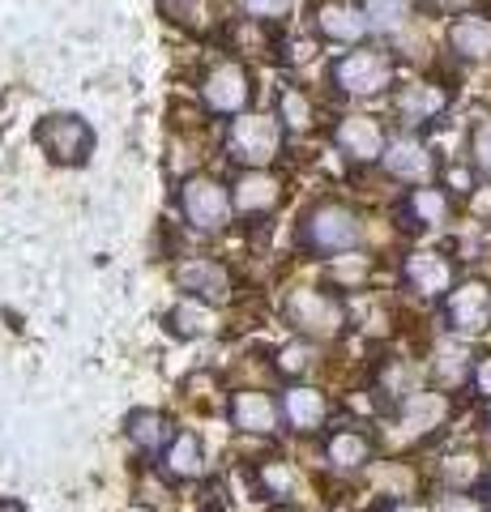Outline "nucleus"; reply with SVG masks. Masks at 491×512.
Returning a JSON list of instances; mask_svg holds the SVG:
<instances>
[{
    "mask_svg": "<svg viewBox=\"0 0 491 512\" xmlns=\"http://www.w3.org/2000/svg\"><path fill=\"white\" fill-rule=\"evenodd\" d=\"M410 214L423 227H440V222L449 218V197L440 188H415L410 192Z\"/></svg>",
    "mask_w": 491,
    "mask_h": 512,
    "instance_id": "nucleus-23",
    "label": "nucleus"
},
{
    "mask_svg": "<svg viewBox=\"0 0 491 512\" xmlns=\"http://www.w3.org/2000/svg\"><path fill=\"white\" fill-rule=\"evenodd\" d=\"M176 282L184 286V291L201 295V299L231 295V274L218 261H210V256H188V261L176 269Z\"/></svg>",
    "mask_w": 491,
    "mask_h": 512,
    "instance_id": "nucleus-11",
    "label": "nucleus"
},
{
    "mask_svg": "<svg viewBox=\"0 0 491 512\" xmlns=\"http://www.w3.org/2000/svg\"><path fill=\"white\" fill-rule=\"evenodd\" d=\"M180 210L188 218V227L197 231H218L231 214V197L218 180H205V175H193L184 188H180Z\"/></svg>",
    "mask_w": 491,
    "mask_h": 512,
    "instance_id": "nucleus-5",
    "label": "nucleus"
},
{
    "mask_svg": "<svg viewBox=\"0 0 491 512\" xmlns=\"http://www.w3.org/2000/svg\"><path fill=\"white\" fill-rule=\"evenodd\" d=\"M304 239H308V248H316V252H346V248L359 244V218L346 210V205L325 201V205H316V210L308 214Z\"/></svg>",
    "mask_w": 491,
    "mask_h": 512,
    "instance_id": "nucleus-4",
    "label": "nucleus"
},
{
    "mask_svg": "<svg viewBox=\"0 0 491 512\" xmlns=\"http://www.w3.org/2000/svg\"><path fill=\"white\" fill-rule=\"evenodd\" d=\"M0 512H22V508H13V504H0Z\"/></svg>",
    "mask_w": 491,
    "mask_h": 512,
    "instance_id": "nucleus-37",
    "label": "nucleus"
},
{
    "mask_svg": "<svg viewBox=\"0 0 491 512\" xmlns=\"http://www.w3.org/2000/svg\"><path fill=\"white\" fill-rule=\"evenodd\" d=\"M227 150L235 163H248L252 171H265V163L282 150V128L274 116H240L231 124Z\"/></svg>",
    "mask_w": 491,
    "mask_h": 512,
    "instance_id": "nucleus-2",
    "label": "nucleus"
},
{
    "mask_svg": "<svg viewBox=\"0 0 491 512\" xmlns=\"http://www.w3.org/2000/svg\"><path fill=\"white\" fill-rule=\"evenodd\" d=\"M231 423L240 427V431H252V436H269L274 431V423H278V406L269 402L265 393H257V389H248V393H235L231 397Z\"/></svg>",
    "mask_w": 491,
    "mask_h": 512,
    "instance_id": "nucleus-15",
    "label": "nucleus"
},
{
    "mask_svg": "<svg viewBox=\"0 0 491 512\" xmlns=\"http://www.w3.org/2000/svg\"><path fill=\"white\" fill-rule=\"evenodd\" d=\"M316 26H321L325 39H338V43H359L368 35V13L346 5V0H325L321 9H316Z\"/></svg>",
    "mask_w": 491,
    "mask_h": 512,
    "instance_id": "nucleus-12",
    "label": "nucleus"
},
{
    "mask_svg": "<svg viewBox=\"0 0 491 512\" xmlns=\"http://www.w3.org/2000/svg\"><path fill=\"white\" fill-rule=\"evenodd\" d=\"M278 197H282V184L269 171H244L240 180L231 184V201H235V210H240V214H265V210H274Z\"/></svg>",
    "mask_w": 491,
    "mask_h": 512,
    "instance_id": "nucleus-13",
    "label": "nucleus"
},
{
    "mask_svg": "<svg viewBox=\"0 0 491 512\" xmlns=\"http://www.w3.org/2000/svg\"><path fill=\"white\" fill-rule=\"evenodd\" d=\"M325 457L334 470H359L363 461L372 457V444H368V436H359V431H338V436L329 440Z\"/></svg>",
    "mask_w": 491,
    "mask_h": 512,
    "instance_id": "nucleus-19",
    "label": "nucleus"
},
{
    "mask_svg": "<svg viewBox=\"0 0 491 512\" xmlns=\"http://www.w3.org/2000/svg\"><path fill=\"white\" fill-rule=\"evenodd\" d=\"M363 13H368V22L376 30H393V26L406 22L410 0H363Z\"/></svg>",
    "mask_w": 491,
    "mask_h": 512,
    "instance_id": "nucleus-27",
    "label": "nucleus"
},
{
    "mask_svg": "<svg viewBox=\"0 0 491 512\" xmlns=\"http://www.w3.org/2000/svg\"><path fill=\"white\" fill-rule=\"evenodd\" d=\"M449 47L462 60H491V18L483 13H462L449 26Z\"/></svg>",
    "mask_w": 491,
    "mask_h": 512,
    "instance_id": "nucleus-14",
    "label": "nucleus"
},
{
    "mask_svg": "<svg viewBox=\"0 0 491 512\" xmlns=\"http://www.w3.org/2000/svg\"><path fill=\"white\" fill-rule=\"evenodd\" d=\"M470 163H474V171H479L483 180H491V120H483L479 128H474V137H470Z\"/></svg>",
    "mask_w": 491,
    "mask_h": 512,
    "instance_id": "nucleus-29",
    "label": "nucleus"
},
{
    "mask_svg": "<svg viewBox=\"0 0 491 512\" xmlns=\"http://www.w3.org/2000/svg\"><path fill=\"white\" fill-rule=\"evenodd\" d=\"M278 120L291 128V133H308L312 128V103L304 90H282L278 99Z\"/></svg>",
    "mask_w": 491,
    "mask_h": 512,
    "instance_id": "nucleus-25",
    "label": "nucleus"
},
{
    "mask_svg": "<svg viewBox=\"0 0 491 512\" xmlns=\"http://www.w3.org/2000/svg\"><path fill=\"white\" fill-rule=\"evenodd\" d=\"M474 389H479L483 397H491V355L474 363Z\"/></svg>",
    "mask_w": 491,
    "mask_h": 512,
    "instance_id": "nucleus-35",
    "label": "nucleus"
},
{
    "mask_svg": "<svg viewBox=\"0 0 491 512\" xmlns=\"http://www.w3.org/2000/svg\"><path fill=\"white\" fill-rule=\"evenodd\" d=\"M171 329L184 333V338H205V333L218 329V316H214V308H205V303L184 299L171 308Z\"/></svg>",
    "mask_w": 491,
    "mask_h": 512,
    "instance_id": "nucleus-20",
    "label": "nucleus"
},
{
    "mask_svg": "<svg viewBox=\"0 0 491 512\" xmlns=\"http://www.w3.org/2000/svg\"><path fill=\"white\" fill-rule=\"evenodd\" d=\"M385 167H389L393 180H427V175H432V154H427L423 141L398 137L385 150Z\"/></svg>",
    "mask_w": 491,
    "mask_h": 512,
    "instance_id": "nucleus-16",
    "label": "nucleus"
},
{
    "mask_svg": "<svg viewBox=\"0 0 491 512\" xmlns=\"http://www.w3.org/2000/svg\"><path fill=\"white\" fill-rule=\"evenodd\" d=\"M282 410H287V423L295 431H316L325 423V414H329L325 397L316 389H308V384H295V389L287 393V402H282Z\"/></svg>",
    "mask_w": 491,
    "mask_h": 512,
    "instance_id": "nucleus-17",
    "label": "nucleus"
},
{
    "mask_svg": "<svg viewBox=\"0 0 491 512\" xmlns=\"http://www.w3.org/2000/svg\"><path fill=\"white\" fill-rule=\"evenodd\" d=\"M440 107H445V90H436V86H406V90L398 94V111H402L410 124L432 120Z\"/></svg>",
    "mask_w": 491,
    "mask_h": 512,
    "instance_id": "nucleus-21",
    "label": "nucleus"
},
{
    "mask_svg": "<svg viewBox=\"0 0 491 512\" xmlns=\"http://www.w3.org/2000/svg\"><path fill=\"white\" fill-rule=\"evenodd\" d=\"M334 82L342 94H380L393 82V56L385 47H355L334 64Z\"/></svg>",
    "mask_w": 491,
    "mask_h": 512,
    "instance_id": "nucleus-1",
    "label": "nucleus"
},
{
    "mask_svg": "<svg viewBox=\"0 0 491 512\" xmlns=\"http://www.w3.org/2000/svg\"><path fill=\"white\" fill-rule=\"evenodd\" d=\"M402 274L410 282V291H419V295H445V291H453V261H449V256H440V252H410L406 265H402Z\"/></svg>",
    "mask_w": 491,
    "mask_h": 512,
    "instance_id": "nucleus-10",
    "label": "nucleus"
},
{
    "mask_svg": "<svg viewBox=\"0 0 491 512\" xmlns=\"http://www.w3.org/2000/svg\"><path fill=\"white\" fill-rule=\"evenodd\" d=\"M312 346L308 342H291V346H282L278 350V372H287V376H295V372H308L312 367Z\"/></svg>",
    "mask_w": 491,
    "mask_h": 512,
    "instance_id": "nucleus-30",
    "label": "nucleus"
},
{
    "mask_svg": "<svg viewBox=\"0 0 491 512\" xmlns=\"http://www.w3.org/2000/svg\"><path fill=\"white\" fill-rule=\"evenodd\" d=\"M248 73L240 69L235 60H223V64H214L210 73H205V82H201V99L210 111H218V116H231V111H244L248 103Z\"/></svg>",
    "mask_w": 491,
    "mask_h": 512,
    "instance_id": "nucleus-6",
    "label": "nucleus"
},
{
    "mask_svg": "<svg viewBox=\"0 0 491 512\" xmlns=\"http://www.w3.org/2000/svg\"><path fill=\"white\" fill-rule=\"evenodd\" d=\"M436 9H445V13H457V18H462V13H470V5L474 0H432Z\"/></svg>",
    "mask_w": 491,
    "mask_h": 512,
    "instance_id": "nucleus-36",
    "label": "nucleus"
},
{
    "mask_svg": "<svg viewBox=\"0 0 491 512\" xmlns=\"http://www.w3.org/2000/svg\"><path fill=\"white\" fill-rule=\"evenodd\" d=\"M39 146L56 158V163H82L90 150V128L77 116H47L39 124Z\"/></svg>",
    "mask_w": 491,
    "mask_h": 512,
    "instance_id": "nucleus-8",
    "label": "nucleus"
},
{
    "mask_svg": "<svg viewBox=\"0 0 491 512\" xmlns=\"http://www.w3.org/2000/svg\"><path fill=\"white\" fill-rule=\"evenodd\" d=\"M445 316L457 333H483L491 325V286L487 282H462L449 291Z\"/></svg>",
    "mask_w": 491,
    "mask_h": 512,
    "instance_id": "nucleus-7",
    "label": "nucleus"
},
{
    "mask_svg": "<svg viewBox=\"0 0 491 512\" xmlns=\"http://www.w3.org/2000/svg\"><path fill=\"white\" fill-rule=\"evenodd\" d=\"M436 512H479V504L470 495H445V500H436Z\"/></svg>",
    "mask_w": 491,
    "mask_h": 512,
    "instance_id": "nucleus-33",
    "label": "nucleus"
},
{
    "mask_svg": "<svg viewBox=\"0 0 491 512\" xmlns=\"http://www.w3.org/2000/svg\"><path fill=\"white\" fill-rule=\"evenodd\" d=\"M240 5H244L257 22H274V18H287L295 0H240Z\"/></svg>",
    "mask_w": 491,
    "mask_h": 512,
    "instance_id": "nucleus-32",
    "label": "nucleus"
},
{
    "mask_svg": "<svg viewBox=\"0 0 491 512\" xmlns=\"http://www.w3.org/2000/svg\"><path fill=\"white\" fill-rule=\"evenodd\" d=\"M129 440L141 448V453H158L163 440H167V419L163 414H154V410L129 414Z\"/></svg>",
    "mask_w": 491,
    "mask_h": 512,
    "instance_id": "nucleus-22",
    "label": "nucleus"
},
{
    "mask_svg": "<svg viewBox=\"0 0 491 512\" xmlns=\"http://www.w3.org/2000/svg\"><path fill=\"white\" fill-rule=\"evenodd\" d=\"M287 320L304 333V338H334V333L342 329L346 312H342V303L334 295L299 286V291H291V299H287Z\"/></svg>",
    "mask_w": 491,
    "mask_h": 512,
    "instance_id": "nucleus-3",
    "label": "nucleus"
},
{
    "mask_svg": "<svg viewBox=\"0 0 491 512\" xmlns=\"http://www.w3.org/2000/svg\"><path fill=\"white\" fill-rule=\"evenodd\" d=\"M445 414H449L445 393H410L406 406H402V423H406V431L423 436V431H432V427L445 423Z\"/></svg>",
    "mask_w": 491,
    "mask_h": 512,
    "instance_id": "nucleus-18",
    "label": "nucleus"
},
{
    "mask_svg": "<svg viewBox=\"0 0 491 512\" xmlns=\"http://www.w3.org/2000/svg\"><path fill=\"white\" fill-rule=\"evenodd\" d=\"M265 487H274L278 495H287V487H291L287 466H265Z\"/></svg>",
    "mask_w": 491,
    "mask_h": 512,
    "instance_id": "nucleus-34",
    "label": "nucleus"
},
{
    "mask_svg": "<svg viewBox=\"0 0 491 512\" xmlns=\"http://www.w3.org/2000/svg\"><path fill=\"white\" fill-rule=\"evenodd\" d=\"M440 474H445L449 483H457V487H470L474 478H479V457H466V453H457V457H449L445 466H440Z\"/></svg>",
    "mask_w": 491,
    "mask_h": 512,
    "instance_id": "nucleus-31",
    "label": "nucleus"
},
{
    "mask_svg": "<svg viewBox=\"0 0 491 512\" xmlns=\"http://www.w3.org/2000/svg\"><path fill=\"white\" fill-rule=\"evenodd\" d=\"M167 470L176 478H197L201 474V444H197V436H176V440H171Z\"/></svg>",
    "mask_w": 491,
    "mask_h": 512,
    "instance_id": "nucleus-24",
    "label": "nucleus"
},
{
    "mask_svg": "<svg viewBox=\"0 0 491 512\" xmlns=\"http://www.w3.org/2000/svg\"><path fill=\"white\" fill-rule=\"evenodd\" d=\"M329 278H334L338 286H359L363 278H368V256H359V252H346V256H334V265H329Z\"/></svg>",
    "mask_w": 491,
    "mask_h": 512,
    "instance_id": "nucleus-28",
    "label": "nucleus"
},
{
    "mask_svg": "<svg viewBox=\"0 0 491 512\" xmlns=\"http://www.w3.org/2000/svg\"><path fill=\"white\" fill-rule=\"evenodd\" d=\"M163 13L188 30H210V0H163Z\"/></svg>",
    "mask_w": 491,
    "mask_h": 512,
    "instance_id": "nucleus-26",
    "label": "nucleus"
},
{
    "mask_svg": "<svg viewBox=\"0 0 491 512\" xmlns=\"http://www.w3.org/2000/svg\"><path fill=\"white\" fill-rule=\"evenodd\" d=\"M334 141L346 158H355V163H376V158H385V150H389L385 128H380V120H372V116H342V124L334 128Z\"/></svg>",
    "mask_w": 491,
    "mask_h": 512,
    "instance_id": "nucleus-9",
    "label": "nucleus"
}]
</instances>
